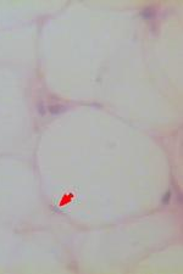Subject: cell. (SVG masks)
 Here are the masks:
<instances>
[{
	"instance_id": "7a4b0ae2",
	"label": "cell",
	"mask_w": 183,
	"mask_h": 274,
	"mask_svg": "<svg viewBox=\"0 0 183 274\" xmlns=\"http://www.w3.org/2000/svg\"><path fill=\"white\" fill-rule=\"evenodd\" d=\"M61 111H64V107L60 106V105H51V106H49V112H51L53 115L59 113Z\"/></svg>"
},
{
	"instance_id": "6da1fadb",
	"label": "cell",
	"mask_w": 183,
	"mask_h": 274,
	"mask_svg": "<svg viewBox=\"0 0 183 274\" xmlns=\"http://www.w3.org/2000/svg\"><path fill=\"white\" fill-rule=\"evenodd\" d=\"M155 13L156 12H155V10L153 8H147L145 10H143V12H142V16H143L144 18H147V20H150L155 16Z\"/></svg>"
},
{
	"instance_id": "3957f363",
	"label": "cell",
	"mask_w": 183,
	"mask_h": 274,
	"mask_svg": "<svg viewBox=\"0 0 183 274\" xmlns=\"http://www.w3.org/2000/svg\"><path fill=\"white\" fill-rule=\"evenodd\" d=\"M170 195H171V193H170V191H168V193L164 196V200H162V203H168V200H170Z\"/></svg>"
}]
</instances>
